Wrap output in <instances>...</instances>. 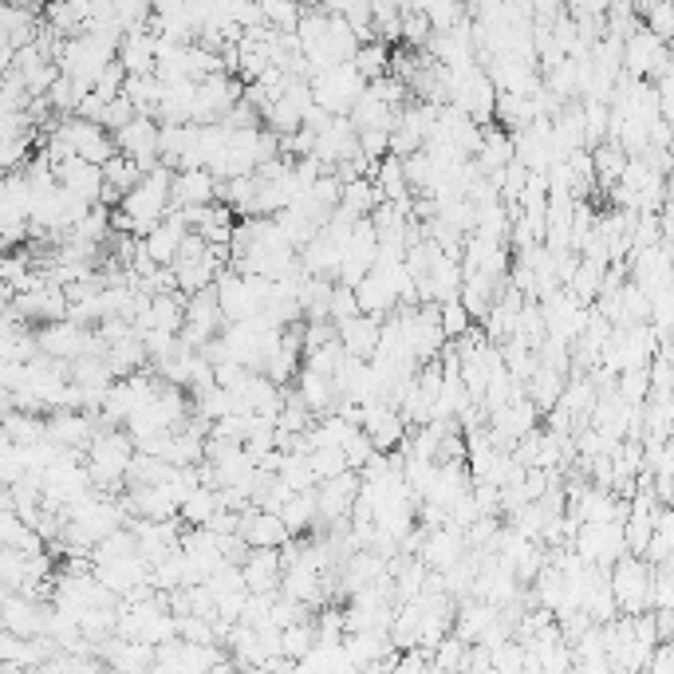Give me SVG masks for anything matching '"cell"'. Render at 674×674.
<instances>
[{
	"label": "cell",
	"mask_w": 674,
	"mask_h": 674,
	"mask_svg": "<svg viewBox=\"0 0 674 674\" xmlns=\"http://www.w3.org/2000/svg\"><path fill=\"white\" fill-rule=\"evenodd\" d=\"M138 446L131 438V430L123 434L119 426L115 430H99L87 446V470H91V481L95 489L103 493H119V489H131L127 473H131V462H135Z\"/></svg>",
	"instance_id": "1"
},
{
	"label": "cell",
	"mask_w": 674,
	"mask_h": 674,
	"mask_svg": "<svg viewBox=\"0 0 674 674\" xmlns=\"http://www.w3.org/2000/svg\"><path fill=\"white\" fill-rule=\"evenodd\" d=\"M611 592L619 600V611H631L639 615L647 604H655V580H651V568L635 556H619L611 564Z\"/></svg>",
	"instance_id": "2"
},
{
	"label": "cell",
	"mask_w": 674,
	"mask_h": 674,
	"mask_svg": "<svg viewBox=\"0 0 674 674\" xmlns=\"http://www.w3.org/2000/svg\"><path fill=\"white\" fill-rule=\"evenodd\" d=\"M158 671H213V667H233L229 659H221V651L213 643H186V639H170L158 647Z\"/></svg>",
	"instance_id": "3"
},
{
	"label": "cell",
	"mask_w": 674,
	"mask_h": 674,
	"mask_svg": "<svg viewBox=\"0 0 674 674\" xmlns=\"http://www.w3.org/2000/svg\"><path fill=\"white\" fill-rule=\"evenodd\" d=\"M627 548V529H619V521H600V525H580V537H576V552L592 564H604L611 568Z\"/></svg>",
	"instance_id": "4"
},
{
	"label": "cell",
	"mask_w": 674,
	"mask_h": 674,
	"mask_svg": "<svg viewBox=\"0 0 674 674\" xmlns=\"http://www.w3.org/2000/svg\"><path fill=\"white\" fill-rule=\"evenodd\" d=\"M221 182L209 166H190V170H178L174 174V186H170V202L178 205H213L221 198Z\"/></svg>",
	"instance_id": "5"
},
{
	"label": "cell",
	"mask_w": 674,
	"mask_h": 674,
	"mask_svg": "<svg viewBox=\"0 0 674 674\" xmlns=\"http://www.w3.org/2000/svg\"><path fill=\"white\" fill-rule=\"evenodd\" d=\"M99 434V418L91 410H52L48 414V438H56L60 446H91V438Z\"/></svg>",
	"instance_id": "6"
},
{
	"label": "cell",
	"mask_w": 674,
	"mask_h": 674,
	"mask_svg": "<svg viewBox=\"0 0 674 674\" xmlns=\"http://www.w3.org/2000/svg\"><path fill=\"white\" fill-rule=\"evenodd\" d=\"M95 576L123 600L131 596L138 584L150 580V564L142 560V552H131V556H119V560H107V564H95Z\"/></svg>",
	"instance_id": "7"
},
{
	"label": "cell",
	"mask_w": 674,
	"mask_h": 674,
	"mask_svg": "<svg viewBox=\"0 0 674 674\" xmlns=\"http://www.w3.org/2000/svg\"><path fill=\"white\" fill-rule=\"evenodd\" d=\"M56 178L68 186L71 194H79V198H87V202H99V198H103V186H107L103 166H99V162H87V158H79V154H71L68 162L56 166Z\"/></svg>",
	"instance_id": "8"
},
{
	"label": "cell",
	"mask_w": 674,
	"mask_h": 674,
	"mask_svg": "<svg viewBox=\"0 0 674 674\" xmlns=\"http://www.w3.org/2000/svg\"><path fill=\"white\" fill-rule=\"evenodd\" d=\"M217 300H221V312H225L229 324H241V320H249V316L261 312L257 300H253V292H249V284H245V272L233 269L221 272L217 276Z\"/></svg>",
	"instance_id": "9"
},
{
	"label": "cell",
	"mask_w": 674,
	"mask_h": 674,
	"mask_svg": "<svg viewBox=\"0 0 674 674\" xmlns=\"http://www.w3.org/2000/svg\"><path fill=\"white\" fill-rule=\"evenodd\" d=\"M363 430L371 434V442L379 450H395L406 442V418L399 406L391 403H375L367 406V418H363Z\"/></svg>",
	"instance_id": "10"
},
{
	"label": "cell",
	"mask_w": 674,
	"mask_h": 674,
	"mask_svg": "<svg viewBox=\"0 0 674 674\" xmlns=\"http://www.w3.org/2000/svg\"><path fill=\"white\" fill-rule=\"evenodd\" d=\"M379 339H383V320H379V316L359 312V316H351V320H339V343H343L351 355H359V359H371V355L379 351Z\"/></svg>",
	"instance_id": "11"
},
{
	"label": "cell",
	"mask_w": 674,
	"mask_h": 674,
	"mask_svg": "<svg viewBox=\"0 0 674 674\" xmlns=\"http://www.w3.org/2000/svg\"><path fill=\"white\" fill-rule=\"evenodd\" d=\"M32 209H36V186L28 182L24 170H8L0 190V221H32Z\"/></svg>",
	"instance_id": "12"
},
{
	"label": "cell",
	"mask_w": 674,
	"mask_h": 674,
	"mask_svg": "<svg viewBox=\"0 0 674 674\" xmlns=\"http://www.w3.org/2000/svg\"><path fill=\"white\" fill-rule=\"evenodd\" d=\"M241 568H245L249 592H280V580H284V556H280V548H253Z\"/></svg>",
	"instance_id": "13"
},
{
	"label": "cell",
	"mask_w": 674,
	"mask_h": 674,
	"mask_svg": "<svg viewBox=\"0 0 674 674\" xmlns=\"http://www.w3.org/2000/svg\"><path fill=\"white\" fill-rule=\"evenodd\" d=\"M119 60L131 75H150L158 71V32L146 28V32H127L123 44H119Z\"/></svg>",
	"instance_id": "14"
},
{
	"label": "cell",
	"mask_w": 674,
	"mask_h": 674,
	"mask_svg": "<svg viewBox=\"0 0 674 674\" xmlns=\"http://www.w3.org/2000/svg\"><path fill=\"white\" fill-rule=\"evenodd\" d=\"M296 395H300V403L308 406V410H316V414H332L339 403L336 379H332V375H320V371H312V367H300V375H296Z\"/></svg>",
	"instance_id": "15"
},
{
	"label": "cell",
	"mask_w": 674,
	"mask_h": 674,
	"mask_svg": "<svg viewBox=\"0 0 674 674\" xmlns=\"http://www.w3.org/2000/svg\"><path fill=\"white\" fill-rule=\"evenodd\" d=\"M280 517H284V525L292 529V537L312 533V529L320 525V485H316V489H300V493H292V497H288V505L280 509Z\"/></svg>",
	"instance_id": "16"
},
{
	"label": "cell",
	"mask_w": 674,
	"mask_h": 674,
	"mask_svg": "<svg viewBox=\"0 0 674 674\" xmlns=\"http://www.w3.org/2000/svg\"><path fill=\"white\" fill-rule=\"evenodd\" d=\"M355 292H359V308H363L367 316L387 320V316L399 308V292L391 288V280H383L375 269H371L367 280H359V284H355Z\"/></svg>",
	"instance_id": "17"
},
{
	"label": "cell",
	"mask_w": 674,
	"mask_h": 674,
	"mask_svg": "<svg viewBox=\"0 0 674 674\" xmlns=\"http://www.w3.org/2000/svg\"><path fill=\"white\" fill-rule=\"evenodd\" d=\"M513 158H517V138H513V131H505L501 123H489V127H485V142H481V150H477L481 170H485V174H489V170H505Z\"/></svg>",
	"instance_id": "18"
},
{
	"label": "cell",
	"mask_w": 674,
	"mask_h": 674,
	"mask_svg": "<svg viewBox=\"0 0 674 674\" xmlns=\"http://www.w3.org/2000/svg\"><path fill=\"white\" fill-rule=\"evenodd\" d=\"M186 233H190V229H186L182 221L162 217V221H158V229H154L150 237H142V241H146V249H150V257H154L158 265H174V261H178V253H182Z\"/></svg>",
	"instance_id": "19"
},
{
	"label": "cell",
	"mask_w": 674,
	"mask_h": 674,
	"mask_svg": "<svg viewBox=\"0 0 674 674\" xmlns=\"http://www.w3.org/2000/svg\"><path fill=\"white\" fill-rule=\"evenodd\" d=\"M162 91H166V83H162L158 71H150V75H127V87H123V95L135 103L138 115H154V119H158Z\"/></svg>",
	"instance_id": "20"
},
{
	"label": "cell",
	"mask_w": 674,
	"mask_h": 674,
	"mask_svg": "<svg viewBox=\"0 0 674 674\" xmlns=\"http://www.w3.org/2000/svg\"><path fill=\"white\" fill-rule=\"evenodd\" d=\"M379 202H387V194H383L379 182L367 174V178H355V182L343 186V202L339 205H343L347 213H355V217H371Z\"/></svg>",
	"instance_id": "21"
},
{
	"label": "cell",
	"mask_w": 674,
	"mask_h": 674,
	"mask_svg": "<svg viewBox=\"0 0 674 674\" xmlns=\"http://www.w3.org/2000/svg\"><path fill=\"white\" fill-rule=\"evenodd\" d=\"M529 387V399L540 406V414H548L552 406L560 403V395H564V371H556V367H548V363H540V371L525 383Z\"/></svg>",
	"instance_id": "22"
},
{
	"label": "cell",
	"mask_w": 674,
	"mask_h": 674,
	"mask_svg": "<svg viewBox=\"0 0 674 674\" xmlns=\"http://www.w3.org/2000/svg\"><path fill=\"white\" fill-rule=\"evenodd\" d=\"M221 509V489H213V485H198L186 501H182V509H178V517L186 521V525H209V517Z\"/></svg>",
	"instance_id": "23"
},
{
	"label": "cell",
	"mask_w": 674,
	"mask_h": 674,
	"mask_svg": "<svg viewBox=\"0 0 674 674\" xmlns=\"http://www.w3.org/2000/svg\"><path fill=\"white\" fill-rule=\"evenodd\" d=\"M261 115H265V127H272L276 135H292V131L304 127V111H300V103H292L288 95H284V99H272Z\"/></svg>",
	"instance_id": "24"
},
{
	"label": "cell",
	"mask_w": 674,
	"mask_h": 674,
	"mask_svg": "<svg viewBox=\"0 0 674 674\" xmlns=\"http://www.w3.org/2000/svg\"><path fill=\"white\" fill-rule=\"evenodd\" d=\"M225 71V56L221 52H213V48H205L202 40H194V44H186V75L190 79H209V75H221Z\"/></svg>",
	"instance_id": "25"
},
{
	"label": "cell",
	"mask_w": 674,
	"mask_h": 674,
	"mask_svg": "<svg viewBox=\"0 0 674 674\" xmlns=\"http://www.w3.org/2000/svg\"><path fill=\"white\" fill-rule=\"evenodd\" d=\"M316 643H320V635H316V623H312V619H300V623L284 627V655H288L292 663L308 659Z\"/></svg>",
	"instance_id": "26"
},
{
	"label": "cell",
	"mask_w": 674,
	"mask_h": 674,
	"mask_svg": "<svg viewBox=\"0 0 674 674\" xmlns=\"http://www.w3.org/2000/svg\"><path fill=\"white\" fill-rule=\"evenodd\" d=\"M351 64L363 71L367 79L391 75V48H387V40H371V44H359V52H355V60H351Z\"/></svg>",
	"instance_id": "27"
},
{
	"label": "cell",
	"mask_w": 674,
	"mask_h": 674,
	"mask_svg": "<svg viewBox=\"0 0 674 674\" xmlns=\"http://www.w3.org/2000/svg\"><path fill=\"white\" fill-rule=\"evenodd\" d=\"M103 174H107V182H111V186H119L123 194H131L138 182L146 178V174H142V166H138L131 154H123V150H119L115 158H107V162H103Z\"/></svg>",
	"instance_id": "28"
},
{
	"label": "cell",
	"mask_w": 674,
	"mask_h": 674,
	"mask_svg": "<svg viewBox=\"0 0 674 674\" xmlns=\"http://www.w3.org/2000/svg\"><path fill=\"white\" fill-rule=\"evenodd\" d=\"M40 355V339L32 328L24 332H12V336H0V359L4 363H32Z\"/></svg>",
	"instance_id": "29"
},
{
	"label": "cell",
	"mask_w": 674,
	"mask_h": 674,
	"mask_svg": "<svg viewBox=\"0 0 674 674\" xmlns=\"http://www.w3.org/2000/svg\"><path fill=\"white\" fill-rule=\"evenodd\" d=\"M265 8V20L280 32H296L300 28V16H304V0H261Z\"/></svg>",
	"instance_id": "30"
},
{
	"label": "cell",
	"mask_w": 674,
	"mask_h": 674,
	"mask_svg": "<svg viewBox=\"0 0 674 674\" xmlns=\"http://www.w3.org/2000/svg\"><path fill=\"white\" fill-rule=\"evenodd\" d=\"M83 95H87V87L83 83H75L71 75L60 71V79L52 83V91H48V99H52V107H56V115H75V107L83 103Z\"/></svg>",
	"instance_id": "31"
},
{
	"label": "cell",
	"mask_w": 674,
	"mask_h": 674,
	"mask_svg": "<svg viewBox=\"0 0 674 674\" xmlns=\"http://www.w3.org/2000/svg\"><path fill=\"white\" fill-rule=\"evenodd\" d=\"M466 651H470V643L454 631V635H446V639L434 647V667H438V671H462V667H466Z\"/></svg>",
	"instance_id": "32"
},
{
	"label": "cell",
	"mask_w": 674,
	"mask_h": 674,
	"mask_svg": "<svg viewBox=\"0 0 674 674\" xmlns=\"http://www.w3.org/2000/svg\"><path fill=\"white\" fill-rule=\"evenodd\" d=\"M347 359V347L332 339V343H324V347H312L308 355H304V367H312V371H320V375H332L336 379L339 363Z\"/></svg>",
	"instance_id": "33"
},
{
	"label": "cell",
	"mask_w": 674,
	"mask_h": 674,
	"mask_svg": "<svg viewBox=\"0 0 674 674\" xmlns=\"http://www.w3.org/2000/svg\"><path fill=\"white\" fill-rule=\"evenodd\" d=\"M308 458H312V466H316V473H320V481H328V477H339V473L351 470L343 446H316Z\"/></svg>",
	"instance_id": "34"
},
{
	"label": "cell",
	"mask_w": 674,
	"mask_h": 674,
	"mask_svg": "<svg viewBox=\"0 0 674 674\" xmlns=\"http://www.w3.org/2000/svg\"><path fill=\"white\" fill-rule=\"evenodd\" d=\"M434 36V24H430V12L422 8H406L403 12V44L410 48H426V40Z\"/></svg>",
	"instance_id": "35"
},
{
	"label": "cell",
	"mask_w": 674,
	"mask_h": 674,
	"mask_svg": "<svg viewBox=\"0 0 674 674\" xmlns=\"http://www.w3.org/2000/svg\"><path fill=\"white\" fill-rule=\"evenodd\" d=\"M473 324H477V320L470 316V308L462 304V296H458V300H446V304H442V328H446V336H450V339L466 336Z\"/></svg>",
	"instance_id": "36"
},
{
	"label": "cell",
	"mask_w": 674,
	"mask_h": 674,
	"mask_svg": "<svg viewBox=\"0 0 674 674\" xmlns=\"http://www.w3.org/2000/svg\"><path fill=\"white\" fill-rule=\"evenodd\" d=\"M127 75H131V71L123 68V60L115 56L107 68L99 71V79H95V91H99L103 99H119V95H123V87H127Z\"/></svg>",
	"instance_id": "37"
},
{
	"label": "cell",
	"mask_w": 674,
	"mask_h": 674,
	"mask_svg": "<svg viewBox=\"0 0 674 674\" xmlns=\"http://www.w3.org/2000/svg\"><path fill=\"white\" fill-rule=\"evenodd\" d=\"M359 150H363V158L375 166V162H383L387 154H391V131H383V127H367V131H359Z\"/></svg>",
	"instance_id": "38"
},
{
	"label": "cell",
	"mask_w": 674,
	"mask_h": 674,
	"mask_svg": "<svg viewBox=\"0 0 674 674\" xmlns=\"http://www.w3.org/2000/svg\"><path fill=\"white\" fill-rule=\"evenodd\" d=\"M647 28H651L659 40H674V0L647 4Z\"/></svg>",
	"instance_id": "39"
},
{
	"label": "cell",
	"mask_w": 674,
	"mask_h": 674,
	"mask_svg": "<svg viewBox=\"0 0 674 674\" xmlns=\"http://www.w3.org/2000/svg\"><path fill=\"white\" fill-rule=\"evenodd\" d=\"M138 115V107L127 99V95H119V99H107V115H103V127L111 131V135H119L131 119Z\"/></svg>",
	"instance_id": "40"
},
{
	"label": "cell",
	"mask_w": 674,
	"mask_h": 674,
	"mask_svg": "<svg viewBox=\"0 0 674 674\" xmlns=\"http://www.w3.org/2000/svg\"><path fill=\"white\" fill-rule=\"evenodd\" d=\"M359 312H363V308H359V292L339 280L336 292H332V320L339 324V320H351V316H359Z\"/></svg>",
	"instance_id": "41"
},
{
	"label": "cell",
	"mask_w": 674,
	"mask_h": 674,
	"mask_svg": "<svg viewBox=\"0 0 674 674\" xmlns=\"http://www.w3.org/2000/svg\"><path fill=\"white\" fill-rule=\"evenodd\" d=\"M75 115H79V119H91V123H103V115H107V99H103L99 91H87V95H83V103L75 107Z\"/></svg>",
	"instance_id": "42"
},
{
	"label": "cell",
	"mask_w": 674,
	"mask_h": 674,
	"mask_svg": "<svg viewBox=\"0 0 674 674\" xmlns=\"http://www.w3.org/2000/svg\"><path fill=\"white\" fill-rule=\"evenodd\" d=\"M651 663H655V671H674V643H667Z\"/></svg>",
	"instance_id": "43"
},
{
	"label": "cell",
	"mask_w": 674,
	"mask_h": 674,
	"mask_svg": "<svg viewBox=\"0 0 674 674\" xmlns=\"http://www.w3.org/2000/svg\"><path fill=\"white\" fill-rule=\"evenodd\" d=\"M4 4H20V8H36V12H40L44 0H4Z\"/></svg>",
	"instance_id": "44"
}]
</instances>
